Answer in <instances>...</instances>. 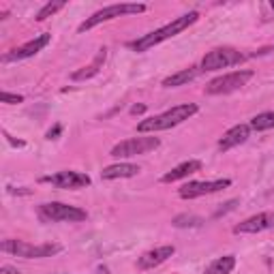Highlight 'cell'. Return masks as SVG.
<instances>
[{
	"instance_id": "cell-20",
	"label": "cell",
	"mask_w": 274,
	"mask_h": 274,
	"mask_svg": "<svg viewBox=\"0 0 274 274\" xmlns=\"http://www.w3.org/2000/svg\"><path fill=\"white\" fill-rule=\"evenodd\" d=\"M248 127H251L253 131H268V129H274V112H264V114L255 116Z\"/></svg>"
},
{
	"instance_id": "cell-26",
	"label": "cell",
	"mask_w": 274,
	"mask_h": 274,
	"mask_svg": "<svg viewBox=\"0 0 274 274\" xmlns=\"http://www.w3.org/2000/svg\"><path fill=\"white\" fill-rule=\"evenodd\" d=\"M146 112V105H133V107H131V114H144Z\"/></svg>"
},
{
	"instance_id": "cell-3",
	"label": "cell",
	"mask_w": 274,
	"mask_h": 274,
	"mask_svg": "<svg viewBox=\"0 0 274 274\" xmlns=\"http://www.w3.org/2000/svg\"><path fill=\"white\" fill-rule=\"evenodd\" d=\"M0 251L22 257V259H43V257H52L56 253H60L62 246L60 244H30L24 240H3Z\"/></svg>"
},
{
	"instance_id": "cell-5",
	"label": "cell",
	"mask_w": 274,
	"mask_h": 274,
	"mask_svg": "<svg viewBox=\"0 0 274 274\" xmlns=\"http://www.w3.org/2000/svg\"><path fill=\"white\" fill-rule=\"evenodd\" d=\"M39 217L45 223H79L88 219V212L77 206L60 204V201H50V204L39 206Z\"/></svg>"
},
{
	"instance_id": "cell-7",
	"label": "cell",
	"mask_w": 274,
	"mask_h": 274,
	"mask_svg": "<svg viewBox=\"0 0 274 274\" xmlns=\"http://www.w3.org/2000/svg\"><path fill=\"white\" fill-rule=\"evenodd\" d=\"M246 60V56L240 54L234 47H217V50L208 52L201 58V71H219V69H227L234 65H240Z\"/></svg>"
},
{
	"instance_id": "cell-14",
	"label": "cell",
	"mask_w": 274,
	"mask_h": 274,
	"mask_svg": "<svg viewBox=\"0 0 274 274\" xmlns=\"http://www.w3.org/2000/svg\"><path fill=\"white\" fill-rule=\"evenodd\" d=\"M248 137H251V127H248V124H236V127H231L227 133L221 137L219 150H221V152H227V150H231V148H236V146L244 144Z\"/></svg>"
},
{
	"instance_id": "cell-27",
	"label": "cell",
	"mask_w": 274,
	"mask_h": 274,
	"mask_svg": "<svg viewBox=\"0 0 274 274\" xmlns=\"http://www.w3.org/2000/svg\"><path fill=\"white\" fill-rule=\"evenodd\" d=\"M5 137H7V139L11 141V144H13V146H17V148H22V146H24V141H19V139H13V137H11L9 133H5Z\"/></svg>"
},
{
	"instance_id": "cell-9",
	"label": "cell",
	"mask_w": 274,
	"mask_h": 274,
	"mask_svg": "<svg viewBox=\"0 0 274 274\" xmlns=\"http://www.w3.org/2000/svg\"><path fill=\"white\" fill-rule=\"evenodd\" d=\"M52 41V34L50 32H43L39 37H34L32 41L24 43L22 47H15V50H11L9 54L3 56V62H17V60H26V58H32L37 56L43 47H47Z\"/></svg>"
},
{
	"instance_id": "cell-23",
	"label": "cell",
	"mask_w": 274,
	"mask_h": 274,
	"mask_svg": "<svg viewBox=\"0 0 274 274\" xmlns=\"http://www.w3.org/2000/svg\"><path fill=\"white\" fill-rule=\"evenodd\" d=\"M0 101H3V103H9V105H15V103H22V101H24V97H22V94L0 92Z\"/></svg>"
},
{
	"instance_id": "cell-19",
	"label": "cell",
	"mask_w": 274,
	"mask_h": 274,
	"mask_svg": "<svg viewBox=\"0 0 274 274\" xmlns=\"http://www.w3.org/2000/svg\"><path fill=\"white\" fill-rule=\"evenodd\" d=\"M236 268V257L234 255H225L214 259L212 264L204 270V274H231V270Z\"/></svg>"
},
{
	"instance_id": "cell-18",
	"label": "cell",
	"mask_w": 274,
	"mask_h": 274,
	"mask_svg": "<svg viewBox=\"0 0 274 274\" xmlns=\"http://www.w3.org/2000/svg\"><path fill=\"white\" fill-rule=\"evenodd\" d=\"M201 69L197 67H188V69H182V71H178V73L170 75V77H165L163 79V88H178V86H184L188 84V81H193L197 77Z\"/></svg>"
},
{
	"instance_id": "cell-1",
	"label": "cell",
	"mask_w": 274,
	"mask_h": 274,
	"mask_svg": "<svg viewBox=\"0 0 274 274\" xmlns=\"http://www.w3.org/2000/svg\"><path fill=\"white\" fill-rule=\"evenodd\" d=\"M197 19H199V13H197V11H188V13H184V15H180V17L172 19L170 24H165L163 28L154 30V32H150V34H144L141 39L133 41V43H131V47H133L135 52H148V50H152L154 45H159V43H163V41H167V39L176 37V34H180L182 30H186L188 26H193V24H195Z\"/></svg>"
},
{
	"instance_id": "cell-21",
	"label": "cell",
	"mask_w": 274,
	"mask_h": 274,
	"mask_svg": "<svg viewBox=\"0 0 274 274\" xmlns=\"http://www.w3.org/2000/svg\"><path fill=\"white\" fill-rule=\"evenodd\" d=\"M174 227H201L204 225V219L201 217H195V214H180V217H176L172 221Z\"/></svg>"
},
{
	"instance_id": "cell-28",
	"label": "cell",
	"mask_w": 274,
	"mask_h": 274,
	"mask_svg": "<svg viewBox=\"0 0 274 274\" xmlns=\"http://www.w3.org/2000/svg\"><path fill=\"white\" fill-rule=\"evenodd\" d=\"M3 272H5V274H19L15 268H11V266H3Z\"/></svg>"
},
{
	"instance_id": "cell-17",
	"label": "cell",
	"mask_w": 274,
	"mask_h": 274,
	"mask_svg": "<svg viewBox=\"0 0 274 274\" xmlns=\"http://www.w3.org/2000/svg\"><path fill=\"white\" fill-rule=\"evenodd\" d=\"M201 170V161H184V163H180L178 167H174L172 172H167L165 174L161 180L165 182V184H170V182H176V180H182V178H188L191 174H195V172H199Z\"/></svg>"
},
{
	"instance_id": "cell-15",
	"label": "cell",
	"mask_w": 274,
	"mask_h": 274,
	"mask_svg": "<svg viewBox=\"0 0 274 274\" xmlns=\"http://www.w3.org/2000/svg\"><path fill=\"white\" fill-rule=\"evenodd\" d=\"M105 60H107V50H105V47H101V50H99V54L94 56V60H92L88 67H81L79 71H75V73L71 75V79H73V81H84V79H90V77H94V75H97L99 71L103 69Z\"/></svg>"
},
{
	"instance_id": "cell-29",
	"label": "cell",
	"mask_w": 274,
	"mask_h": 274,
	"mask_svg": "<svg viewBox=\"0 0 274 274\" xmlns=\"http://www.w3.org/2000/svg\"><path fill=\"white\" fill-rule=\"evenodd\" d=\"M272 9H274V3H272Z\"/></svg>"
},
{
	"instance_id": "cell-24",
	"label": "cell",
	"mask_w": 274,
	"mask_h": 274,
	"mask_svg": "<svg viewBox=\"0 0 274 274\" xmlns=\"http://www.w3.org/2000/svg\"><path fill=\"white\" fill-rule=\"evenodd\" d=\"M238 206V199H231V201H227V204H225V208H221L217 214H214V217H221V214H225V212H229V210H234Z\"/></svg>"
},
{
	"instance_id": "cell-10",
	"label": "cell",
	"mask_w": 274,
	"mask_h": 274,
	"mask_svg": "<svg viewBox=\"0 0 274 274\" xmlns=\"http://www.w3.org/2000/svg\"><path fill=\"white\" fill-rule=\"evenodd\" d=\"M231 184L229 178H219V180H206V182H188L184 184L178 195L182 199H195V197H201V195H210V193H217L221 188H227Z\"/></svg>"
},
{
	"instance_id": "cell-11",
	"label": "cell",
	"mask_w": 274,
	"mask_h": 274,
	"mask_svg": "<svg viewBox=\"0 0 274 274\" xmlns=\"http://www.w3.org/2000/svg\"><path fill=\"white\" fill-rule=\"evenodd\" d=\"M41 182L54 184L58 188H84L90 184V176L81 174V172H58L54 176L41 178Z\"/></svg>"
},
{
	"instance_id": "cell-12",
	"label": "cell",
	"mask_w": 274,
	"mask_h": 274,
	"mask_svg": "<svg viewBox=\"0 0 274 274\" xmlns=\"http://www.w3.org/2000/svg\"><path fill=\"white\" fill-rule=\"evenodd\" d=\"M266 229H274V212H261L242 223H238L234 227V234H259Z\"/></svg>"
},
{
	"instance_id": "cell-25",
	"label": "cell",
	"mask_w": 274,
	"mask_h": 274,
	"mask_svg": "<svg viewBox=\"0 0 274 274\" xmlns=\"http://www.w3.org/2000/svg\"><path fill=\"white\" fill-rule=\"evenodd\" d=\"M60 131H62V127H60V124H56L54 129L47 131V139H56L58 135H60Z\"/></svg>"
},
{
	"instance_id": "cell-13",
	"label": "cell",
	"mask_w": 274,
	"mask_h": 274,
	"mask_svg": "<svg viewBox=\"0 0 274 274\" xmlns=\"http://www.w3.org/2000/svg\"><path fill=\"white\" fill-rule=\"evenodd\" d=\"M174 253H176V246L174 244H165V246H159V248H152V251L144 253V255L137 259V268L139 270H152V268L161 266L163 261H167Z\"/></svg>"
},
{
	"instance_id": "cell-4",
	"label": "cell",
	"mask_w": 274,
	"mask_h": 274,
	"mask_svg": "<svg viewBox=\"0 0 274 274\" xmlns=\"http://www.w3.org/2000/svg\"><path fill=\"white\" fill-rule=\"evenodd\" d=\"M148 7L141 5V3H122V5H110V7H103L101 11H97L94 15H90L86 22L79 24V32H86L94 26H99L103 22H110V19H116L120 15H137V13H144Z\"/></svg>"
},
{
	"instance_id": "cell-8",
	"label": "cell",
	"mask_w": 274,
	"mask_h": 274,
	"mask_svg": "<svg viewBox=\"0 0 274 274\" xmlns=\"http://www.w3.org/2000/svg\"><path fill=\"white\" fill-rule=\"evenodd\" d=\"M251 77H253V71H234V73L214 77L212 81H208L204 92L206 94H229L246 86V81Z\"/></svg>"
},
{
	"instance_id": "cell-2",
	"label": "cell",
	"mask_w": 274,
	"mask_h": 274,
	"mask_svg": "<svg viewBox=\"0 0 274 274\" xmlns=\"http://www.w3.org/2000/svg\"><path fill=\"white\" fill-rule=\"evenodd\" d=\"M197 114V105L195 103H182V105H176L172 110L163 112L159 116H152V118H146L137 124V131L139 133H157V131H167L172 127H178L182 124L184 120H188L191 116Z\"/></svg>"
},
{
	"instance_id": "cell-16",
	"label": "cell",
	"mask_w": 274,
	"mask_h": 274,
	"mask_svg": "<svg viewBox=\"0 0 274 274\" xmlns=\"http://www.w3.org/2000/svg\"><path fill=\"white\" fill-rule=\"evenodd\" d=\"M139 172H141L139 165H133V163H116V165H110V167H103L101 178H103V180H116V178H133V176H137Z\"/></svg>"
},
{
	"instance_id": "cell-22",
	"label": "cell",
	"mask_w": 274,
	"mask_h": 274,
	"mask_svg": "<svg viewBox=\"0 0 274 274\" xmlns=\"http://www.w3.org/2000/svg\"><path fill=\"white\" fill-rule=\"evenodd\" d=\"M65 7V0H54V3H47L39 13H37V22H43V19H47V17H52L54 13H58Z\"/></svg>"
},
{
	"instance_id": "cell-6",
	"label": "cell",
	"mask_w": 274,
	"mask_h": 274,
	"mask_svg": "<svg viewBox=\"0 0 274 274\" xmlns=\"http://www.w3.org/2000/svg\"><path fill=\"white\" fill-rule=\"evenodd\" d=\"M161 146V139L159 137H131L124 139L120 144H116L112 148V157L114 159H131V157H137V154H148L150 150H157Z\"/></svg>"
}]
</instances>
